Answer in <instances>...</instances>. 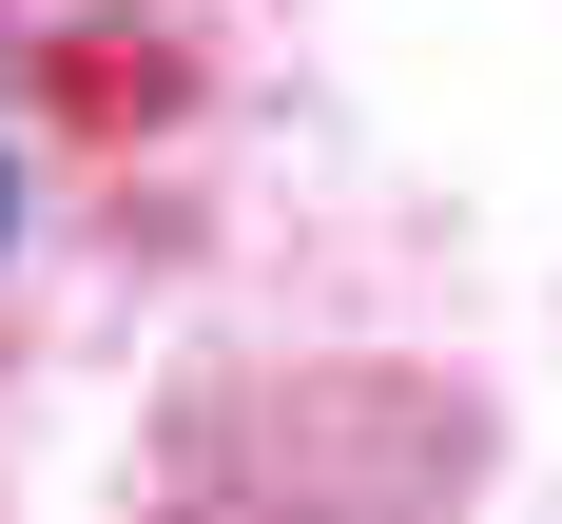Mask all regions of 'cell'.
I'll list each match as a JSON object with an SVG mask.
<instances>
[{"mask_svg": "<svg viewBox=\"0 0 562 524\" xmlns=\"http://www.w3.org/2000/svg\"><path fill=\"white\" fill-rule=\"evenodd\" d=\"M0 233H20V156H0Z\"/></svg>", "mask_w": 562, "mask_h": 524, "instance_id": "obj_1", "label": "cell"}]
</instances>
